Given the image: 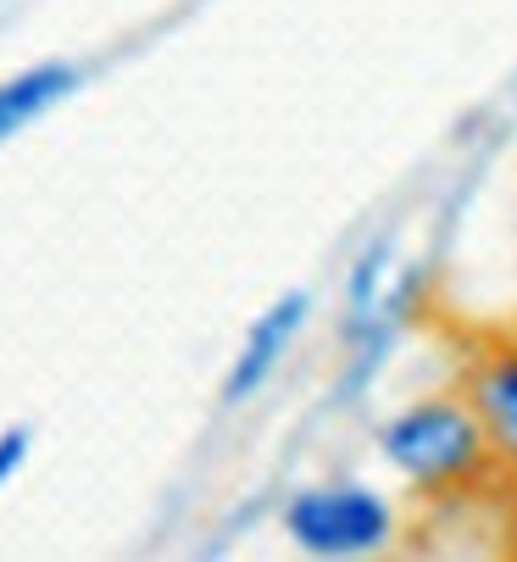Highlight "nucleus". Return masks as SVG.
<instances>
[{
    "label": "nucleus",
    "instance_id": "6",
    "mask_svg": "<svg viewBox=\"0 0 517 562\" xmlns=\"http://www.w3.org/2000/svg\"><path fill=\"white\" fill-rule=\"evenodd\" d=\"M23 457H29V429H7L0 435V485L23 468Z\"/></svg>",
    "mask_w": 517,
    "mask_h": 562
},
{
    "label": "nucleus",
    "instance_id": "3",
    "mask_svg": "<svg viewBox=\"0 0 517 562\" xmlns=\"http://www.w3.org/2000/svg\"><path fill=\"white\" fill-rule=\"evenodd\" d=\"M306 312H312L306 290H290V295H279V301L245 329V346H239V357H234V368H228V379H223V407H245V401L279 373L284 351L295 346V335H301V324H306Z\"/></svg>",
    "mask_w": 517,
    "mask_h": 562
},
{
    "label": "nucleus",
    "instance_id": "4",
    "mask_svg": "<svg viewBox=\"0 0 517 562\" xmlns=\"http://www.w3.org/2000/svg\"><path fill=\"white\" fill-rule=\"evenodd\" d=\"M462 390L479 407L506 473L517 479V335L506 340H484L473 357H468V373H462Z\"/></svg>",
    "mask_w": 517,
    "mask_h": 562
},
{
    "label": "nucleus",
    "instance_id": "2",
    "mask_svg": "<svg viewBox=\"0 0 517 562\" xmlns=\"http://www.w3.org/2000/svg\"><path fill=\"white\" fill-rule=\"evenodd\" d=\"M284 535L306 557L351 562V557L390 551L401 524H395V507L379 491L345 479V485H306V491H295L290 507H284Z\"/></svg>",
    "mask_w": 517,
    "mask_h": 562
},
{
    "label": "nucleus",
    "instance_id": "1",
    "mask_svg": "<svg viewBox=\"0 0 517 562\" xmlns=\"http://www.w3.org/2000/svg\"><path fill=\"white\" fill-rule=\"evenodd\" d=\"M379 451L417 496H435V502L490 496L501 479H512L468 390L406 401L395 418H384Z\"/></svg>",
    "mask_w": 517,
    "mask_h": 562
},
{
    "label": "nucleus",
    "instance_id": "5",
    "mask_svg": "<svg viewBox=\"0 0 517 562\" xmlns=\"http://www.w3.org/2000/svg\"><path fill=\"white\" fill-rule=\"evenodd\" d=\"M72 90H78V67L72 61H40V67L12 72L7 85H0V139L23 134L34 117H45Z\"/></svg>",
    "mask_w": 517,
    "mask_h": 562
}]
</instances>
